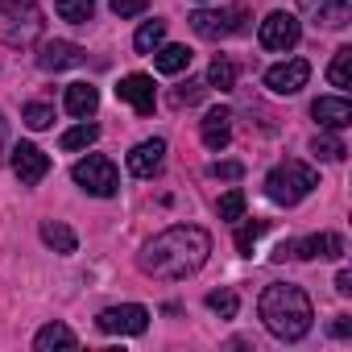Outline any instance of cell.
<instances>
[{
  "instance_id": "1",
  "label": "cell",
  "mask_w": 352,
  "mask_h": 352,
  "mask_svg": "<svg viewBox=\"0 0 352 352\" xmlns=\"http://www.w3.org/2000/svg\"><path fill=\"white\" fill-rule=\"evenodd\" d=\"M208 257H212V236L204 228L174 224L141 249L137 265H141V274H149L157 282H183V278L199 274L208 265Z\"/></svg>"
},
{
  "instance_id": "2",
  "label": "cell",
  "mask_w": 352,
  "mask_h": 352,
  "mask_svg": "<svg viewBox=\"0 0 352 352\" xmlns=\"http://www.w3.org/2000/svg\"><path fill=\"white\" fill-rule=\"evenodd\" d=\"M257 311H261V323H265L278 340H302V336L311 331V319H315L307 290L294 286V282H274V286H265Z\"/></svg>"
},
{
  "instance_id": "3",
  "label": "cell",
  "mask_w": 352,
  "mask_h": 352,
  "mask_svg": "<svg viewBox=\"0 0 352 352\" xmlns=\"http://www.w3.org/2000/svg\"><path fill=\"white\" fill-rule=\"evenodd\" d=\"M315 187H319V174H315L311 166H302V162H282V166H274V170L265 174V195H270L278 208L302 204Z\"/></svg>"
},
{
  "instance_id": "4",
  "label": "cell",
  "mask_w": 352,
  "mask_h": 352,
  "mask_svg": "<svg viewBox=\"0 0 352 352\" xmlns=\"http://www.w3.org/2000/svg\"><path fill=\"white\" fill-rule=\"evenodd\" d=\"M71 179H75L87 195H96V199H112V195L120 191V174H116L112 157H104V153H87L83 162H75Z\"/></svg>"
},
{
  "instance_id": "5",
  "label": "cell",
  "mask_w": 352,
  "mask_h": 352,
  "mask_svg": "<svg viewBox=\"0 0 352 352\" xmlns=\"http://www.w3.org/2000/svg\"><path fill=\"white\" fill-rule=\"evenodd\" d=\"M191 30L208 42H220V38H232L245 30V9H195L191 13Z\"/></svg>"
},
{
  "instance_id": "6",
  "label": "cell",
  "mask_w": 352,
  "mask_h": 352,
  "mask_svg": "<svg viewBox=\"0 0 352 352\" xmlns=\"http://www.w3.org/2000/svg\"><path fill=\"white\" fill-rule=\"evenodd\" d=\"M298 38H302L298 17H294V13H282V9L270 13V17L261 21V30H257V42H261L265 50H294Z\"/></svg>"
},
{
  "instance_id": "7",
  "label": "cell",
  "mask_w": 352,
  "mask_h": 352,
  "mask_svg": "<svg viewBox=\"0 0 352 352\" xmlns=\"http://www.w3.org/2000/svg\"><path fill=\"white\" fill-rule=\"evenodd\" d=\"M96 323H100V331H108V336H141V331L149 327V311L137 307V302H120V307L100 311Z\"/></svg>"
},
{
  "instance_id": "8",
  "label": "cell",
  "mask_w": 352,
  "mask_h": 352,
  "mask_svg": "<svg viewBox=\"0 0 352 352\" xmlns=\"http://www.w3.org/2000/svg\"><path fill=\"white\" fill-rule=\"evenodd\" d=\"M9 153H13L9 162H13V174L21 179V187H38L46 174H50V157H46L34 141H17Z\"/></svg>"
},
{
  "instance_id": "9",
  "label": "cell",
  "mask_w": 352,
  "mask_h": 352,
  "mask_svg": "<svg viewBox=\"0 0 352 352\" xmlns=\"http://www.w3.org/2000/svg\"><path fill=\"white\" fill-rule=\"evenodd\" d=\"M307 79H311V63L307 58H286V63L265 71V87L274 96H298L307 87Z\"/></svg>"
},
{
  "instance_id": "10",
  "label": "cell",
  "mask_w": 352,
  "mask_h": 352,
  "mask_svg": "<svg viewBox=\"0 0 352 352\" xmlns=\"http://www.w3.org/2000/svg\"><path fill=\"white\" fill-rule=\"evenodd\" d=\"M0 13L9 17V42H30L42 30V13H38V0H5Z\"/></svg>"
},
{
  "instance_id": "11",
  "label": "cell",
  "mask_w": 352,
  "mask_h": 352,
  "mask_svg": "<svg viewBox=\"0 0 352 352\" xmlns=\"http://www.w3.org/2000/svg\"><path fill=\"white\" fill-rule=\"evenodd\" d=\"M298 13H302L311 25L344 30V25H348V13H352V0H298Z\"/></svg>"
},
{
  "instance_id": "12",
  "label": "cell",
  "mask_w": 352,
  "mask_h": 352,
  "mask_svg": "<svg viewBox=\"0 0 352 352\" xmlns=\"http://www.w3.org/2000/svg\"><path fill=\"white\" fill-rule=\"evenodd\" d=\"M116 96H120L124 104H133L137 116H149L153 104H157V91H153V79H149V75H124L120 87H116Z\"/></svg>"
},
{
  "instance_id": "13",
  "label": "cell",
  "mask_w": 352,
  "mask_h": 352,
  "mask_svg": "<svg viewBox=\"0 0 352 352\" xmlns=\"http://www.w3.org/2000/svg\"><path fill=\"white\" fill-rule=\"evenodd\" d=\"M290 257H302V261L344 257V236L340 232H319V236H307V241H290Z\"/></svg>"
},
{
  "instance_id": "14",
  "label": "cell",
  "mask_w": 352,
  "mask_h": 352,
  "mask_svg": "<svg viewBox=\"0 0 352 352\" xmlns=\"http://www.w3.org/2000/svg\"><path fill=\"white\" fill-rule=\"evenodd\" d=\"M162 157H166V141H162V137H149V141L133 145V153H129V174H133V179H153V174L162 170Z\"/></svg>"
},
{
  "instance_id": "15",
  "label": "cell",
  "mask_w": 352,
  "mask_h": 352,
  "mask_svg": "<svg viewBox=\"0 0 352 352\" xmlns=\"http://www.w3.org/2000/svg\"><path fill=\"white\" fill-rule=\"evenodd\" d=\"M83 58H87V54H83V46L63 42V38L42 42V50H38V67H42V71H67V67H79Z\"/></svg>"
},
{
  "instance_id": "16",
  "label": "cell",
  "mask_w": 352,
  "mask_h": 352,
  "mask_svg": "<svg viewBox=\"0 0 352 352\" xmlns=\"http://www.w3.org/2000/svg\"><path fill=\"white\" fill-rule=\"evenodd\" d=\"M311 116L323 124V129H348L352 124V104L344 100V96H319L315 104H311Z\"/></svg>"
},
{
  "instance_id": "17",
  "label": "cell",
  "mask_w": 352,
  "mask_h": 352,
  "mask_svg": "<svg viewBox=\"0 0 352 352\" xmlns=\"http://www.w3.org/2000/svg\"><path fill=\"white\" fill-rule=\"evenodd\" d=\"M199 133H204V145H208L212 153L228 149V141H232V112H228V108H212V112L204 116Z\"/></svg>"
},
{
  "instance_id": "18",
  "label": "cell",
  "mask_w": 352,
  "mask_h": 352,
  "mask_svg": "<svg viewBox=\"0 0 352 352\" xmlns=\"http://www.w3.org/2000/svg\"><path fill=\"white\" fill-rule=\"evenodd\" d=\"M34 348H38V352H54V348H79V336H75L67 323H46V327L34 336Z\"/></svg>"
},
{
  "instance_id": "19",
  "label": "cell",
  "mask_w": 352,
  "mask_h": 352,
  "mask_svg": "<svg viewBox=\"0 0 352 352\" xmlns=\"http://www.w3.org/2000/svg\"><path fill=\"white\" fill-rule=\"evenodd\" d=\"M191 58H195V54H191L187 46H157V50H153V67H157L162 75H183V71L191 67Z\"/></svg>"
},
{
  "instance_id": "20",
  "label": "cell",
  "mask_w": 352,
  "mask_h": 352,
  "mask_svg": "<svg viewBox=\"0 0 352 352\" xmlns=\"http://www.w3.org/2000/svg\"><path fill=\"white\" fill-rule=\"evenodd\" d=\"M96 108H100V91H96L91 83H71V87H67V112H71V116L83 120V116H91Z\"/></svg>"
},
{
  "instance_id": "21",
  "label": "cell",
  "mask_w": 352,
  "mask_h": 352,
  "mask_svg": "<svg viewBox=\"0 0 352 352\" xmlns=\"http://www.w3.org/2000/svg\"><path fill=\"white\" fill-rule=\"evenodd\" d=\"M42 241H46L54 253H63V257L79 249V236H75V232H71L63 220H46V224H42Z\"/></svg>"
},
{
  "instance_id": "22",
  "label": "cell",
  "mask_w": 352,
  "mask_h": 352,
  "mask_svg": "<svg viewBox=\"0 0 352 352\" xmlns=\"http://www.w3.org/2000/svg\"><path fill=\"white\" fill-rule=\"evenodd\" d=\"M327 83H331V87H340V91H348V87H352V46H340V50L331 54Z\"/></svg>"
},
{
  "instance_id": "23",
  "label": "cell",
  "mask_w": 352,
  "mask_h": 352,
  "mask_svg": "<svg viewBox=\"0 0 352 352\" xmlns=\"http://www.w3.org/2000/svg\"><path fill=\"white\" fill-rule=\"evenodd\" d=\"M54 9H58L63 21H71V25H87L91 13H96V0H54Z\"/></svg>"
},
{
  "instance_id": "24",
  "label": "cell",
  "mask_w": 352,
  "mask_h": 352,
  "mask_svg": "<svg viewBox=\"0 0 352 352\" xmlns=\"http://www.w3.org/2000/svg\"><path fill=\"white\" fill-rule=\"evenodd\" d=\"M162 42H166V21H145V25L137 30V38H133L137 54H153Z\"/></svg>"
},
{
  "instance_id": "25",
  "label": "cell",
  "mask_w": 352,
  "mask_h": 352,
  "mask_svg": "<svg viewBox=\"0 0 352 352\" xmlns=\"http://www.w3.org/2000/svg\"><path fill=\"white\" fill-rule=\"evenodd\" d=\"M208 87L232 91V87H236V67H232L228 58H212V67H208Z\"/></svg>"
},
{
  "instance_id": "26",
  "label": "cell",
  "mask_w": 352,
  "mask_h": 352,
  "mask_svg": "<svg viewBox=\"0 0 352 352\" xmlns=\"http://www.w3.org/2000/svg\"><path fill=\"white\" fill-rule=\"evenodd\" d=\"M96 137H100V129L91 120H83V124L63 133V149H87V145H96Z\"/></svg>"
},
{
  "instance_id": "27",
  "label": "cell",
  "mask_w": 352,
  "mask_h": 352,
  "mask_svg": "<svg viewBox=\"0 0 352 352\" xmlns=\"http://www.w3.org/2000/svg\"><path fill=\"white\" fill-rule=\"evenodd\" d=\"M208 307H212L220 319H236L241 298H236V290H212V294H208Z\"/></svg>"
},
{
  "instance_id": "28",
  "label": "cell",
  "mask_w": 352,
  "mask_h": 352,
  "mask_svg": "<svg viewBox=\"0 0 352 352\" xmlns=\"http://www.w3.org/2000/svg\"><path fill=\"white\" fill-rule=\"evenodd\" d=\"M311 149H315V157H323V162H340L348 149H344V141L340 137H331V133H319L315 141H311Z\"/></svg>"
},
{
  "instance_id": "29",
  "label": "cell",
  "mask_w": 352,
  "mask_h": 352,
  "mask_svg": "<svg viewBox=\"0 0 352 352\" xmlns=\"http://www.w3.org/2000/svg\"><path fill=\"white\" fill-rule=\"evenodd\" d=\"M21 120H25L30 129H50V124H54V108H50V104H25Z\"/></svg>"
},
{
  "instance_id": "30",
  "label": "cell",
  "mask_w": 352,
  "mask_h": 352,
  "mask_svg": "<svg viewBox=\"0 0 352 352\" xmlns=\"http://www.w3.org/2000/svg\"><path fill=\"white\" fill-rule=\"evenodd\" d=\"M241 216H245V191H236V187H232V191H228V195L220 199V220L236 224Z\"/></svg>"
},
{
  "instance_id": "31",
  "label": "cell",
  "mask_w": 352,
  "mask_h": 352,
  "mask_svg": "<svg viewBox=\"0 0 352 352\" xmlns=\"http://www.w3.org/2000/svg\"><path fill=\"white\" fill-rule=\"evenodd\" d=\"M261 232H265V220H249V224H241V232H236V249L249 257V253H253V241H257Z\"/></svg>"
},
{
  "instance_id": "32",
  "label": "cell",
  "mask_w": 352,
  "mask_h": 352,
  "mask_svg": "<svg viewBox=\"0 0 352 352\" xmlns=\"http://www.w3.org/2000/svg\"><path fill=\"white\" fill-rule=\"evenodd\" d=\"M204 91H208V83H195V79H191V83H183L179 91H174V104H179V108H183V104H199Z\"/></svg>"
},
{
  "instance_id": "33",
  "label": "cell",
  "mask_w": 352,
  "mask_h": 352,
  "mask_svg": "<svg viewBox=\"0 0 352 352\" xmlns=\"http://www.w3.org/2000/svg\"><path fill=\"white\" fill-rule=\"evenodd\" d=\"M108 5H112L116 17H137V13L149 9V0H108Z\"/></svg>"
},
{
  "instance_id": "34",
  "label": "cell",
  "mask_w": 352,
  "mask_h": 352,
  "mask_svg": "<svg viewBox=\"0 0 352 352\" xmlns=\"http://www.w3.org/2000/svg\"><path fill=\"white\" fill-rule=\"evenodd\" d=\"M212 174H216V179H241L245 166H241V162H216V166H212Z\"/></svg>"
},
{
  "instance_id": "35",
  "label": "cell",
  "mask_w": 352,
  "mask_h": 352,
  "mask_svg": "<svg viewBox=\"0 0 352 352\" xmlns=\"http://www.w3.org/2000/svg\"><path fill=\"white\" fill-rule=\"evenodd\" d=\"M331 336H336V340H348V336H352V319H348V315H336V319H331Z\"/></svg>"
},
{
  "instance_id": "36",
  "label": "cell",
  "mask_w": 352,
  "mask_h": 352,
  "mask_svg": "<svg viewBox=\"0 0 352 352\" xmlns=\"http://www.w3.org/2000/svg\"><path fill=\"white\" fill-rule=\"evenodd\" d=\"M336 290H340V294H352V274H348V270L336 274Z\"/></svg>"
}]
</instances>
